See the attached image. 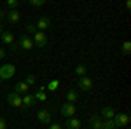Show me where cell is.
Instances as JSON below:
<instances>
[{
  "mask_svg": "<svg viewBox=\"0 0 131 129\" xmlns=\"http://www.w3.org/2000/svg\"><path fill=\"white\" fill-rule=\"evenodd\" d=\"M75 112H79V108H77V105L75 103H63L60 107V113L65 117V119H70V117H73L75 115Z\"/></svg>",
  "mask_w": 131,
  "mask_h": 129,
  "instance_id": "1",
  "label": "cell"
},
{
  "mask_svg": "<svg viewBox=\"0 0 131 129\" xmlns=\"http://www.w3.org/2000/svg\"><path fill=\"white\" fill-rule=\"evenodd\" d=\"M14 73H16V66H14L12 63H5L4 66H0V79H2V82L12 79Z\"/></svg>",
  "mask_w": 131,
  "mask_h": 129,
  "instance_id": "2",
  "label": "cell"
},
{
  "mask_svg": "<svg viewBox=\"0 0 131 129\" xmlns=\"http://www.w3.org/2000/svg\"><path fill=\"white\" fill-rule=\"evenodd\" d=\"M112 120H114L115 127H126L129 124V115L128 113H122V112H115V115H114Z\"/></svg>",
  "mask_w": 131,
  "mask_h": 129,
  "instance_id": "3",
  "label": "cell"
},
{
  "mask_svg": "<svg viewBox=\"0 0 131 129\" xmlns=\"http://www.w3.org/2000/svg\"><path fill=\"white\" fill-rule=\"evenodd\" d=\"M31 42H33V45H37V47H46V45H47V42H49V39H47V35H46L44 31L37 30L35 33H33Z\"/></svg>",
  "mask_w": 131,
  "mask_h": 129,
  "instance_id": "4",
  "label": "cell"
},
{
  "mask_svg": "<svg viewBox=\"0 0 131 129\" xmlns=\"http://www.w3.org/2000/svg\"><path fill=\"white\" fill-rule=\"evenodd\" d=\"M5 99H7V103H9L10 107H14V108H21V107H23V96L18 94V92H14V91L9 92Z\"/></svg>",
  "mask_w": 131,
  "mask_h": 129,
  "instance_id": "5",
  "label": "cell"
},
{
  "mask_svg": "<svg viewBox=\"0 0 131 129\" xmlns=\"http://www.w3.org/2000/svg\"><path fill=\"white\" fill-rule=\"evenodd\" d=\"M37 119H39V122L46 124V126H49V124H51V112H47L46 108L37 110Z\"/></svg>",
  "mask_w": 131,
  "mask_h": 129,
  "instance_id": "6",
  "label": "cell"
},
{
  "mask_svg": "<svg viewBox=\"0 0 131 129\" xmlns=\"http://www.w3.org/2000/svg\"><path fill=\"white\" fill-rule=\"evenodd\" d=\"M0 40H2L5 45H10L12 49H16V44H14V35H12V31H2Z\"/></svg>",
  "mask_w": 131,
  "mask_h": 129,
  "instance_id": "7",
  "label": "cell"
},
{
  "mask_svg": "<svg viewBox=\"0 0 131 129\" xmlns=\"http://www.w3.org/2000/svg\"><path fill=\"white\" fill-rule=\"evenodd\" d=\"M18 42H19V47L25 49V51H30L31 47H33V42H31V39L28 37V35H23V33H21Z\"/></svg>",
  "mask_w": 131,
  "mask_h": 129,
  "instance_id": "8",
  "label": "cell"
},
{
  "mask_svg": "<svg viewBox=\"0 0 131 129\" xmlns=\"http://www.w3.org/2000/svg\"><path fill=\"white\" fill-rule=\"evenodd\" d=\"M35 28L39 31H46L47 28H51V19L49 18H46V16H42L37 19V25H35Z\"/></svg>",
  "mask_w": 131,
  "mask_h": 129,
  "instance_id": "9",
  "label": "cell"
},
{
  "mask_svg": "<svg viewBox=\"0 0 131 129\" xmlns=\"http://www.w3.org/2000/svg\"><path fill=\"white\" fill-rule=\"evenodd\" d=\"M79 89L81 91L93 89V79H91V77H81V79H79Z\"/></svg>",
  "mask_w": 131,
  "mask_h": 129,
  "instance_id": "10",
  "label": "cell"
},
{
  "mask_svg": "<svg viewBox=\"0 0 131 129\" xmlns=\"http://www.w3.org/2000/svg\"><path fill=\"white\" fill-rule=\"evenodd\" d=\"M89 124H91L89 129H103V119H101L100 115H91Z\"/></svg>",
  "mask_w": 131,
  "mask_h": 129,
  "instance_id": "11",
  "label": "cell"
},
{
  "mask_svg": "<svg viewBox=\"0 0 131 129\" xmlns=\"http://www.w3.org/2000/svg\"><path fill=\"white\" fill-rule=\"evenodd\" d=\"M114 115H115V110L112 108V107H103L100 112V117L103 120H108V119H114Z\"/></svg>",
  "mask_w": 131,
  "mask_h": 129,
  "instance_id": "12",
  "label": "cell"
},
{
  "mask_svg": "<svg viewBox=\"0 0 131 129\" xmlns=\"http://www.w3.org/2000/svg\"><path fill=\"white\" fill-rule=\"evenodd\" d=\"M14 92H18V94H28V84L25 82V80H21V82H18L16 86H14Z\"/></svg>",
  "mask_w": 131,
  "mask_h": 129,
  "instance_id": "13",
  "label": "cell"
},
{
  "mask_svg": "<svg viewBox=\"0 0 131 129\" xmlns=\"http://www.w3.org/2000/svg\"><path fill=\"white\" fill-rule=\"evenodd\" d=\"M5 19L9 21V23H12V25H16V23L21 19V14L18 12V10H7V16H5Z\"/></svg>",
  "mask_w": 131,
  "mask_h": 129,
  "instance_id": "14",
  "label": "cell"
},
{
  "mask_svg": "<svg viewBox=\"0 0 131 129\" xmlns=\"http://www.w3.org/2000/svg\"><path fill=\"white\" fill-rule=\"evenodd\" d=\"M65 126L68 129H81V120L79 119H75V117H70V119H67L65 120Z\"/></svg>",
  "mask_w": 131,
  "mask_h": 129,
  "instance_id": "15",
  "label": "cell"
},
{
  "mask_svg": "<svg viewBox=\"0 0 131 129\" xmlns=\"http://www.w3.org/2000/svg\"><path fill=\"white\" fill-rule=\"evenodd\" d=\"M35 103H37V99H35L33 94H25V96H23V107H25V108H31Z\"/></svg>",
  "mask_w": 131,
  "mask_h": 129,
  "instance_id": "16",
  "label": "cell"
},
{
  "mask_svg": "<svg viewBox=\"0 0 131 129\" xmlns=\"http://www.w3.org/2000/svg\"><path fill=\"white\" fill-rule=\"evenodd\" d=\"M77 99H79V94H77L75 89H70L67 92V103H75Z\"/></svg>",
  "mask_w": 131,
  "mask_h": 129,
  "instance_id": "17",
  "label": "cell"
},
{
  "mask_svg": "<svg viewBox=\"0 0 131 129\" xmlns=\"http://www.w3.org/2000/svg\"><path fill=\"white\" fill-rule=\"evenodd\" d=\"M44 91H46V87H42V86H40V87L37 89V92L33 94L37 101H46V99H47V96H46V92H44Z\"/></svg>",
  "mask_w": 131,
  "mask_h": 129,
  "instance_id": "18",
  "label": "cell"
},
{
  "mask_svg": "<svg viewBox=\"0 0 131 129\" xmlns=\"http://www.w3.org/2000/svg\"><path fill=\"white\" fill-rule=\"evenodd\" d=\"M73 72H75V75L81 79V77H86V72H88V68H86V65H77Z\"/></svg>",
  "mask_w": 131,
  "mask_h": 129,
  "instance_id": "19",
  "label": "cell"
},
{
  "mask_svg": "<svg viewBox=\"0 0 131 129\" xmlns=\"http://www.w3.org/2000/svg\"><path fill=\"white\" fill-rule=\"evenodd\" d=\"M58 87H60V80H56V79H54V80H51L49 84H47V87H46V89L51 91V92H54V91L58 89Z\"/></svg>",
  "mask_w": 131,
  "mask_h": 129,
  "instance_id": "20",
  "label": "cell"
},
{
  "mask_svg": "<svg viewBox=\"0 0 131 129\" xmlns=\"http://www.w3.org/2000/svg\"><path fill=\"white\" fill-rule=\"evenodd\" d=\"M129 52H131V42L126 40V42L122 44V56H129Z\"/></svg>",
  "mask_w": 131,
  "mask_h": 129,
  "instance_id": "21",
  "label": "cell"
},
{
  "mask_svg": "<svg viewBox=\"0 0 131 129\" xmlns=\"http://www.w3.org/2000/svg\"><path fill=\"white\" fill-rule=\"evenodd\" d=\"M25 82H26V84H28V87H30V86H33V84L37 82V77H35L33 73H28V75H26V79H25Z\"/></svg>",
  "mask_w": 131,
  "mask_h": 129,
  "instance_id": "22",
  "label": "cell"
},
{
  "mask_svg": "<svg viewBox=\"0 0 131 129\" xmlns=\"http://www.w3.org/2000/svg\"><path fill=\"white\" fill-rule=\"evenodd\" d=\"M18 5H19L18 0H7V7H9V10H18Z\"/></svg>",
  "mask_w": 131,
  "mask_h": 129,
  "instance_id": "23",
  "label": "cell"
},
{
  "mask_svg": "<svg viewBox=\"0 0 131 129\" xmlns=\"http://www.w3.org/2000/svg\"><path fill=\"white\" fill-rule=\"evenodd\" d=\"M103 129H117V127H115L114 120L108 119V120H103Z\"/></svg>",
  "mask_w": 131,
  "mask_h": 129,
  "instance_id": "24",
  "label": "cell"
},
{
  "mask_svg": "<svg viewBox=\"0 0 131 129\" xmlns=\"http://www.w3.org/2000/svg\"><path fill=\"white\" fill-rule=\"evenodd\" d=\"M46 4V0H30V5H33V7H42Z\"/></svg>",
  "mask_w": 131,
  "mask_h": 129,
  "instance_id": "25",
  "label": "cell"
},
{
  "mask_svg": "<svg viewBox=\"0 0 131 129\" xmlns=\"http://www.w3.org/2000/svg\"><path fill=\"white\" fill-rule=\"evenodd\" d=\"M26 31H30V33H35V31H37V28H35V25H26Z\"/></svg>",
  "mask_w": 131,
  "mask_h": 129,
  "instance_id": "26",
  "label": "cell"
},
{
  "mask_svg": "<svg viewBox=\"0 0 131 129\" xmlns=\"http://www.w3.org/2000/svg\"><path fill=\"white\" fill-rule=\"evenodd\" d=\"M47 129H61V124H56V122H52V124H49V127Z\"/></svg>",
  "mask_w": 131,
  "mask_h": 129,
  "instance_id": "27",
  "label": "cell"
},
{
  "mask_svg": "<svg viewBox=\"0 0 131 129\" xmlns=\"http://www.w3.org/2000/svg\"><path fill=\"white\" fill-rule=\"evenodd\" d=\"M0 129H7V122L2 119V117H0Z\"/></svg>",
  "mask_w": 131,
  "mask_h": 129,
  "instance_id": "28",
  "label": "cell"
},
{
  "mask_svg": "<svg viewBox=\"0 0 131 129\" xmlns=\"http://www.w3.org/2000/svg\"><path fill=\"white\" fill-rule=\"evenodd\" d=\"M7 16V10H4V9H0V19H4Z\"/></svg>",
  "mask_w": 131,
  "mask_h": 129,
  "instance_id": "29",
  "label": "cell"
},
{
  "mask_svg": "<svg viewBox=\"0 0 131 129\" xmlns=\"http://www.w3.org/2000/svg\"><path fill=\"white\" fill-rule=\"evenodd\" d=\"M4 58H5V51L0 47V60H4Z\"/></svg>",
  "mask_w": 131,
  "mask_h": 129,
  "instance_id": "30",
  "label": "cell"
},
{
  "mask_svg": "<svg viewBox=\"0 0 131 129\" xmlns=\"http://www.w3.org/2000/svg\"><path fill=\"white\" fill-rule=\"evenodd\" d=\"M2 31H4V28H2V25H0V35H2Z\"/></svg>",
  "mask_w": 131,
  "mask_h": 129,
  "instance_id": "31",
  "label": "cell"
},
{
  "mask_svg": "<svg viewBox=\"0 0 131 129\" xmlns=\"http://www.w3.org/2000/svg\"><path fill=\"white\" fill-rule=\"evenodd\" d=\"M0 86H2V79H0Z\"/></svg>",
  "mask_w": 131,
  "mask_h": 129,
  "instance_id": "32",
  "label": "cell"
},
{
  "mask_svg": "<svg viewBox=\"0 0 131 129\" xmlns=\"http://www.w3.org/2000/svg\"><path fill=\"white\" fill-rule=\"evenodd\" d=\"M86 129H89V127H86Z\"/></svg>",
  "mask_w": 131,
  "mask_h": 129,
  "instance_id": "33",
  "label": "cell"
}]
</instances>
